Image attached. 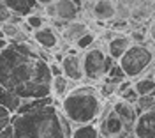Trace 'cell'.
Instances as JSON below:
<instances>
[{
	"label": "cell",
	"mask_w": 155,
	"mask_h": 138,
	"mask_svg": "<svg viewBox=\"0 0 155 138\" xmlns=\"http://www.w3.org/2000/svg\"><path fill=\"white\" fill-rule=\"evenodd\" d=\"M118 98H122L124 101H127V103H130V105H134L136 101H137V94H136L134 87L130 85V87H129L127 90H124V92H122V94H120Z\"/></svg>",
	"instance_id": "obj_28"
},
{
	"label": "cell",
	"mask_w": 155,
	"mask_h": 138,
	"mask_svg": "<svg viewBox=\"0 0 155 138\" xmlns=\"http://www.w3.org/2000/svg\"><path fill=\"white\" fill-rule=\"evenodd\" d=\"M37 4H41V5H46V4H49V2H55V0H35Z\"/></svg>",
	"instance_id": "obj_36"
},
{
	"label": "cell",
	"mask_w": 155,
	"mask_h": 138,
	"mask_svg": "<svg viewBox=\"0 0 155 138\" xmlns=\"http://www.w3.org/2000/svg\"><path fill=\"white\" fill-rule=\"evenodd\" d=\"M124 80H127L125 73L122 71V67L118 66V62H115L111 67H109V71H107V74L104 76V78L101 80V81H107V83H113V85H118L120 81H124Z\"/></svg>",
	"instance_id": "obj_23"
},
{
	"label": "cell",
	"mask_w": 155,
	"mask_h": 138,
	"mask_svg": "<svg viewBox=\"0 0 155 138\" xmlns=\"http://www.w3.org/2000/svg\"><path fill=\"white\" fill-rule=\"evenodd\" d=\"M109 106H111V110L115 112L116 115H120L129 126L134 128V122H136V119H137V113H136L134 105H130V103L124 101L122 98H115L113 101H109Z\"/></svg>",
	"instance_id": "obj_13"
},
{
	"label": "cell",
	"mask_w": 155,
	"mask_h": 138,
	"mask_svg": "<svg viewBox=\"0 0 155 138\" xmlns=\"http://www.w3.org/2000/svg\"><path fill=\"white\" fill-rule=\"evenodd\" d=\"M0 85L21 99L51 96L49 66L32 39L9 43L0 51Z\"/></svg>",
	"instance_id": "obj_1"
},
{
	"label": "cell",
	"mask_w": 155,
	"mask_h": 138,
	"mask_svg": "<svg viewBox=\"0 0 155 138\" xmlns=\"http://www.w3.org/2000/svg\"><path fill=\"white\" fill-rule=\"evenodd\" d=\"M11 126L14 138H69L72 131V124L55 103L32 113H12Z\"/></svg>",
	"instance_id": "obj_2"
},
{
	"label": "cell",
	"mask_w": 155,
	"mask_h": 138,
	"mask_svg": "<svg viewBox=\"0 0 155 138\" xmlns=\"http://www.w3.org/2000/svg\"><path fill=\"white\" fill-rule=\"evenodd\" d=\"M25 23H27L32 30H35V29H41V27L46 25V18L41 16L39 12H32L28 16H25Z\"/></svg>",
	"instance_id": "obj_25"
},
{
	"label": "cell",
	"mask_w": 155,
	"mask_h": 138,
	"mask_svg": "<svg viewBox=\"0 0 155 138\" xmlns=\"http://www.w3.org/2000/svg\"><path fill=\"white\" fill-rule=\"evenodd\" d=\"M146 34H148V37L152 39V43H153V44H155V25H153V23L150 25V29L146 30Z\"/></svg>",
	"instance_id": "obj_32"
},
{
	"label": "cell",
	"mask_w": 155,
	"mask_h": 138,
	"mask_svg": "<svg viewBox=\"0 0 155 138\" xmlns=\"http://www.w3.org/2000/svg\"><path fill=\"white\" fill-rule=\"evenodd\" d=\"M130 2H132V4H136V2H141V0H130Z\"/></svg>",
	"instance_id": "obj_37"
},
{
	"label": "cell",
	"mask_w": 155,
	"mask_h": 138,
	"mask_svg": "<svg viewBox=\"0 0 155 138\" xmlns=\"http://www.w3.org/2000/svg\"><path fill=\"white\" fill-rule=\"evenodd\" d=\"M7 9L19 16H28L32 12H42V5L37 4L35 0H4Z\"/></svg>",
	"instance_id": "obj_12"
},
{
	"label": "cell",
	"mask_w": 155,
	"mask_h": 138,
	"mask_svg": "<svg viewBox=\"0 0 155 138\" xmlns=\"http://www.w3.org/2000/svg\"><path fill=\"white\" fill-rule=\"evenodd\" d=\"M132 87H134L137 96H146L155 90V81L150 76H139V78L132 80Z\"/></svg>",
	"instance_id": "obj_21"
},
{
	"label": "cell",
	"mask_w": 155,
	"mask_h": 138,
	"mask_svg": "<svg viewBox=\"0 0 155 138\" xmlns=\"http://www.w3.org/2000/svg\"><path fill=\"white\" fill-rule=\"evenodd\" d=\"M99 128L95 122L92 124H79V126H72L71 136L69 138H99Z\"/></svg>",
	"instance_id": "obj_19"
},
{
	"label": "cell",
	"mask_w": 155,
	"mask_h": 138,
	"mask_svg": "<svg viewBox=\"0 0 155 138\" xmlns=\"http://www.w3.org/2000/svg\"><path fill=\"white\" fill-rule=\"evenodd\" d=\"M94 43H95V32H94V30H88L87 34H85V36H81L74 44H76V50L85 51V50H88Z\"/></svg>",
	"instance_id": "obj_24"
},
{
	"label": "cell",
	"mask_w": 155,
	"mask_h": 138,
	"mask_svg": "<svg viewBox=\"0 0 155 138\" xmlns=\"http://www.w3.org/2000/svg\"><path fill=\"white\" fill-rule=\"evenodd\" d=\"M99 128V135L104 138H132V126H129L120 115H116L111 110L109 103H107L106 110L102 112V115L99 117L95 122Z\"/></svg>",
	"instance_id": "obj_6"
},
{
	"label": "cell",
	"mask_w": 155,
	"mask_h": 138,
	"mask_svg": "<svg viewBox=\"0 0 155 138\" xmlns=\"http://www.w3.org/2000/svg\"><path fill=\"white\" fill-rule=\"evenodd\" d=\"M30 37H32V41L37 44L39 48L46 50V51L58 50V46H60V34L51 25H44L41 29H35L30 34Z\"/></svg>",
	"instance_id": "obj_8"
},
{
	"label": "cell",
	"mask_w": 155,
	"mask_h": 138,
	"mask_svg": "<svg viewBox=\"0 0 155 138\" xmlns=\"http://www.w3.org/2000/svg\"><path fill=\"white\" fill-rule=\"evenodd\" d=\"M71 89H72V87H71V81H69L64 74H58V76H53V78H51V96H53L55 101L60 103Z\"/></svg>",
	"instance_id": "obj_18"
},
{
	"label": "cell",
	"mask_w": 155,
	"mask_h": 138,
	"mask_svg": "<svg viewBox=\"0 0 155 138\" xmlns=\"http://www.w3.org/2000/svg\"><path fill=\"white\" fill-rule=\"evenodd\" d=\"M153 25H155V18H153Z\"/></svg>",
	"instance_id": "obj_39"
},
{
	"label": "cell",
	"mask_w": 155,
	"mask_h": 138,
	"mask_svg": "<svg viewBox=\"0 0 155 138\" xmlns=\"http://www.w3.org/2000/svg\"><path fill=\"white\" fill-rule=\"evenodd\" d=\"M60 67H62V74L69 80L79 83L85 80L83 74V59H81V51L74 50V51H64L62 59H60Z\"/></svg>",
	"instance_id": "obj_7"
},
{
	"label": "cell",
	"mask_w": 155,
	"mask_h": 138,
	"mask_svg": "<svg viewBox=\"0 0 155 138\" xmlns=\"http://www.w3.org/2000/svg\"><path fill=\"white\" fill-rule=\"evenodd\" d=\"M99 138H104V136H99Z\"/></svg>",
	"instance_id": "obj_40"
},
{
	"label": "cell",
	"mask_w": 155,
	"mask_h": 138,
	"mask_svg": "<svg viewBox=\"0 0 155 138\" xmlns=\"http://www.w3.org/2000/svg\"><path fill=\"white\" fill-rule=\"evenodd\" d=\"M51 103H55L53 96H46V98H32V99H21V105H19V108L16 110V113H18V115H23V113H32V112L42 108V106H46V105H51Z\"/></svg>",
	"instance_id": "obj_17"
},
{
	"label": "cell",
	"mask_w": 155,
	"mask_h": 138,
	"mask_svg": "<svg viewBox=\"0 0 155 138\" xmlns=\"http://www.w3.org/2000/svg\"><path fill=\"white\" fill-rule=\"evenodd\" d=\"M88 23H85V21H79V20H72L69 21V23H65L64 27H62V39L67 41V43H76L81 36H85L88 32Z\"/></svg>",
	"instance_id": "obj_14"
},
{
	"label": "cell",
	"mask_w": 155,
	"mask_h": 138,
	"mask_svg": "<svg viewBox=\"0 0 155 138\" xmlns=\"http://www.w3.org/2000/svg\"><path fill=\"white\" fill-rule=\"evenodd\" d=\"M81 12V0H55V21L69 23L78 20Z\"/></svg>",
	"instance_id": "obj_9"
},
{
	"label": "cell",
	"mask_w": 155,
	"mask_h": 138,
	"mask_svg": "<svg viewBox=\"0 0 155 138\" xmlns=\"http://www.w3.org/2000/svg\"><path fill=\"white\" fill-rule=\"evenodd\" d=\"M0 32H2V36H4L7 41H11L19 32V25L11 23V21H5V23H2V25H0Z\"/></svg>",
	"instance_id": "obj_26"
},
{
	"label": "cell",
	"mask_w": 155,
	"mask_h": 138,
	"mask_svg": "<svg viewBox=\"0 0 155 138\" xmlns=\"http://www.w3.org/2000/svg\"><path fill=\"white\" fill-rule=\"evenodd\" d=\"M153 60H155L153 48L148 43H145V44H130L125 50V53L116 60V62L122 67V71L125 73L127 78L136 80L152 66Z\"/></svg>",
	"instance_id": "obj_4"
},
{
	"label": "cell",
	"mask_w": 155,
	"mask_h": 138,
	"mask_svg": "<svg viewBox=\"0 0 155 138\" xmlns=\"http://www.w3.org/2000/svg\"><path fill=\"white\" fill-rule=\"evenodd\" d=\"M11 124V117H5V119H0V131L5 128V126H9Z\"/></svg>",
	"instance_id": "obj_34"
},
{
	"label": "cell",
	"mask_w": 155,
	"mask_h": 138,
	"mask_svg": "<svg viewBox=\"0 0 155 138\" xmlns=\"http://www.w3.org/2000/svg\"><path fill=\"white\" fill-rule=\"evenodd\" d=\"M7 44H9V41L5 39V37H0V51H2V50L5 48Z\"/></svg>",
	"instance_id": "obj_35"
},
{
	"label": "cell",
	"mask_w": 155,
	"mask_h": 138,
	"mask_svg": "<svg viewBox=\"0 0 155 138\" xmlns=\"http://www.w3.org/2000/svg\"><path fill=\"white\" fill-rule=\"evenodd\" d=\"M49 73H51V78L53 76H58L62 74V67H60V62H49Z\"/></svg>",
	"instance_id": "obj_30"
},
{
	"label": "cell",
	"mask_w": 155,
	"mask_h": 138,
	"mask_svg": "<svg viewBox=\"0 0 155 138\" xmlns=\"http://www.w3.org/2000/svg\"><path fill=\"white\" fill-rule=\"evenodd\" d=\"M0 105H2L4 108H7L11 113H16V110H18L19 105H21V98H18L16 94H12L11 90L4 89V87L0 85Z\"/></svg>",
	"instance_id": "obj_20"
},
{
	"label": "cell",
	"mask_w": 155,
	"mask_h": 138,
	"mask_svg": "<svg viewBox=\"0 0 155 138\" xmlns=\"http://www.w3.org/2000/svg\"><path fill=\"white\" fill-rule=\"evenodd\" d=\"M92 18L95 21H109L116 18L115 0H95L92 5Z\"/></svg>",
	"instance_id": "obj_11"
},
{
	"label": "cell",
	"mask_w": 155,
	"mask_h": 138,
	"mask_svg": "<svg viewBox=\"0 0 155 138\" xmlns=\"http://www.w3.org/2000/svg\"><path fill=\"white\" fill-rule=\"evenodd\" d=\"M11 115H12V113H11L9 110H7V108H4V106H2V105H0V119L11 117Z\"/></svg>",
	"instance_id": "obj_33"
},
{
	"label": "cell",
	"mask_w": 155,
	"mask_h": 138,
	"mask_svg": "<svg viewBox=\"0 0 155 138\" xmlns=\"http://www.w3.org/2000/svg\"><path fill=\"white\" fill-rule=\"evenodd\" d=\"M9 18H11V11L4 4V0H0V25L5 23V21H9Z\"/></svg>",
	"instance_id": "obj_29"
},
{
	"label": "cell",
	"mask_w": 155,
	"mask_h": 138,
	"mask_svg": "<svg viewBox=\"0 0 155 138\" xmlns=\"http://www.w3.org/2000/svg\"><path fill=\"white\" fill-rule=\"evenodd\" d=\"M132 133L134 138H155V108L137 115Z\"/></svg>",
	"instance_id": "obj_10"
},
{
	"label": "cell",
	"mask_w": 155,
	"mask_h": 138,
	"mask_svg": "<svg viewBox=\"0 0 155 138\" xmlns=\"http://www.w3.org/2000/svg\"><path fill=\"white\" fill-rule=\"evenodd\" d=\"M107 103L109 101L99 94L95 85L83 83L69 90L65 98L60 101L58 108L72 126H79L97 122L102 112L106 110Z\"/></svg>",
	"instance_id": "obj_3"
},
{
	"label": "cell",
	"mask_w": 155,
	"mask_h": 138,
	"mask_svg": "<svg viewBox=\"0 0 155 138\" xmlns=\"http://www.w3.org/2000/svg\"><path fill=\"white\" fill-rule=\"evenodd\" d=\"M81 59H83V74H85V80H88L90 83H99L107 74L109 67L116 62L102 48H99L95 43L88 50L83 51Z\"/></svg>",
	"instance_id": "obj_5"
},
{
	"label": "cell",
	"mask_w": 155,
	"mask_h": 138,
	"mask_svg": "<svg viewBox=\"0 0 155 138\" xmlns=\"http://www.w3.org/2000/svg\"><path fill=\"white\" fill-rule=\"evenodd\" d=\"M0 138H14V133H12V126H5V128L0 131Z\"/></svg>",
	"instance_id": "obj_31"
},
{
	"label": "cell",
	"mask_w": 155,
	"mask_h": 138,
	"mask_svg": "<svg viewBox=\"0 0 155 138\" xmlns=\"http://www.w3.org/2000/svg\"><path fill=\"white\" fill-rule=\"evenodd\" d=\"M0 37H4V36H2V32H0Z\"/></svg>",
	"instance_id": "obj_38"
},
{
	"label": "cell",
	"mask_w": 155,
	"mask_h": 138,
	"mask_svg": "<svg viewBox=\"0 0 155 138\" xmlns=\"http://www.w3.org/2000/svg\"><path fill=\"white\" fill-rule=\"evenodd\" d=\"M129 18H132L134 21L139 23H145V21L152 20L153 18V7L148 0H141V2H136L130 5V12H129Z\"/></svg>",
	"instance_id": "obj_16"
},
{
	"label": "cell",
	"mask_w": 155,
	"mask_h": 138,
	"mask_svg": "<svg viewBox=\"0 0 155 138\" xmlns=\"http://www.w3.org/2000/svg\"><path fill=\"white\" fill-rule=\"evenodd\" d=\"M130 44H132V43H130V39H129V36L116 34L113 39H109L106 43V50H104V51H106L113 60H118L124 53H125V50L129 48Z\"/></svg>",
	"instance_id": "obj_15"
},
{
	"label": "cell",
	"mask_w": 155,
	"mask_h": 138,
	"mask_svg": "<svg viewBox=\"0 0 155 138\" xmlns=\"http://www.w3.org/2000/svg\"><path fill=\"white\" fill-rule=\"evenodd\" d=\"M129 39L132 44H145L148 39V34H146V30H130Z\"/></svg>",
	"instance_id": "obj_27"
},
{
	"label": "cell",
	"mask_w": 155,
	"mask_h": 138,
	"mask_svg": "<svg viewBox=\"0 0 155 138\" xmlns=\"http://www.w3.org/2000/svg\"><path fill=\"white\" fill-rule=\"evenodd\" d=\"M153 106H155V90L152 94H146V96H137V101L134 103V108L137 115H141L145 112H150Z\"/></svg>",
	"instance_id": "obj_22"
}]
</instances>
